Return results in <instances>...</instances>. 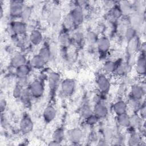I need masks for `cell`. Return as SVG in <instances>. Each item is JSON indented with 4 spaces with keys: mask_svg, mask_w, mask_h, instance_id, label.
I'll use <instances>...</instances> for the list:
<instances>
[{
    "mask_svg": "<svg viewBox=\"0 0 146 146\" xmlns=\"http://www.w3.org/2000/svg\"><path fill=\"white\" fill-rule=\"evenodd\" d=\"M52 140L59 143L62 142L64 137V130L62 128H56L52 133Z\"/></svg>",
    "mask_w": 146,
    "mask_h": 146,
    "instance_id": "cell-23",
    "label": "cell"
},
{
    "mask_svg": "<svg viewBox=\"0 0 146 146\" xmlns=\"http://www.w3.org/2000/svg\"><path fill=\"white\" fill-rule=\"evenodd\" d=\"M29 90L31 96L34 98L42 97L44 92V87L43 82L40 80H35L30 83Z\"/></svg>",
    "mask_w": 146,
    "mask_h": 146,
    "instance_id": "cell-1",
    "label": "cell"
},
{
    "mask_svg": "<svg viewBox=\"0 0 146 146\" xmlns=\"http://www.w3.org/2000/svg\"><path fill=\"white\" fill-rule=\"evenodd\" d=\"M38 55H39L46 62L48 61L51 58V52L50 48H48L47 47H42L39 50Z\"/></svg>",
    "mask_w": 146,
    "mask_h": 146,
    "instance_id": "cell-30",
    "label": "cell"
},
{
    "mask_svg": "<svg viewBox=\"0 0 146 146\" xmlns=\"http://www.w3.org/2000/svg\"><path fill=\"white\" fill-rule=\"evenodd\" d=\"M145 50L141 51V52L139 55L135 64V70L136 73L140 76H143L145 74Z\"/></svg>",
    "mask_w": 146,
    "mask_h": 146,
    "instance_id": "cell-7",
    "label": "cell"
},
{
    "mask_svg": "<svg viewBox=\"0 0 146 146\" xmlns=\"http://www.w3.org/2000/svg\"><path fill=\"white\" fill-rule=\"evenodd\" d=\"M30 71V67L26 64H23L21 66H19L16 68V75L18 78L19 79H24L26 78Z\"/></svg>",
    "mask_w": 146,
    "mask_h": 146,
    "instance_id": "cell-18",
    "label": "cell"
},
{
    "mask_svg": "<svg viewBox=\"0 0 146 146\" xmlns=\"http://www.w3.org/2000/svg\"><path fill=\"white\" fill-rule=\"evenodd\" d=\"M23 8L24 6L22 1H11L9 6V14L13 18L21 17Z\"/></svg>",
    "mask_w": 146,
    "mask_h": 146,
    "instance_id": "cell-4",
    "label": "cell"
},
{
    "mask_svg": "<svg viewBox=\"0 0 146 146\" xmlns=\"http://www.w3.org/2000/svg\"><path fill=\"white\" fill-rule=\"evenodd\" d=\"M48 80L50 89L52 91H55L59 84L60 75L56 72H51L48 75Z\"/></svg>",
    "mask_w": 146,
    "mask_h": 146,
    "instance_id": "cell-15",
    "label": "cell"
},
{
    "mask_svg": "<svg viewBox=\"0 0 146 146\" xmlns=\"http://www.w3.org/2000/svg\"><path fill=\"white\" fill-rule=\"evenodd\" d=\"M128 144L129 145H139L141 141V137L139 132L133 131L130 134L128 139Z\"/></svg>",
    "mask_w": 146,
    "mask_h": 146,
    "instance_id": "cell-22",
    "label": "cell"
},
{
    "mask_svg": "<svg viewBox=\"0 0 146 146\" xmlns=\"http://www.w3.org/2000/svg\"><path fill=\"white\" fill-rule=\"evenodd\" d=\"M29 41L34 45L38 46L42 42L43 36L42 34L38 30H33L31 31L29 37Z\"/></svg>",
    "mask_w": 146,
    "mask_h": 146,
    "instance_id": "cell-16",
    "label": "cell"
},
{
    "mask_svg": "<svg viewBox=\"0 0 146 146\" xmlns=\"http://www.w3.org/2000/svg\"><path fill=\"white\" fill-rule=\"evenodd\" d=\"M139 112V115L140 116V117L142 119H144L145 117V103H142L141 107H140L139 110H138Z\"/></svg>",
    "mask_w": 146,
    "mask_h": 146,
    "instance_id": "cell-40",
    "label": "cell"
},
{
    "mask_svg": "<svg viewBox=\"0 0 146 146\" xmlns=\"http://www.w3.org/2000/svg\"><path fill=\"white\" fill-rule=\"evenodd\" d=\"M23 88L21 85H17L13 89V96L15 99H20Z\"/></svg>",
    "mask_w": 146,
    "mask_h": 146,
    "instance_id": "cell-37",
    "label": "cell"
},
{
    "mask_svg": "<svg viewBox=\"0 0 146 146\" xmlns=\"http://www.w3.org/2000/svg\"><path fill=\"white\" fill-rule=\"evenodd\" d=\"M69 15L72 19L75 26L80 25L83 22L84 14L81 7L76 6L74 7Z\"/></svg>",
    "mask_w": 146,
    "mask_h": 146,
    "instance_id": "cell-9",
    "label": "cell"
},
{
    "mask_svg": "<svg viewBox=\"0 0 146 146\" xmlns=\"http://www.w3.org/2000/svg\"><path fill=\"white\" fill-rule=\"evenodd\" d=\"M127 109V103L122 100L116 101L113 103L112 106V110L116 116L126 113Z\"/></svg>",
    "mask_w": 146,
    "mask_h": 146,
    "instance_id": "cell-14",
    "label": "cell"
},
{
    "mask_svg": "<svg viewBox=\"0 0 146 146\" xmlns=\"http://www.w3.org/2000/svg\"><path fill=\"white\" fill-rule=\"evenodd\" d=\"M139 47V39L137 36L132 40L128 42V50L129 53H133L136 51Z\"/></svg>",
    "mask_w": 146,
    "mask_h": 146,
    "instance_id": "cell-29",
    "label": "cell"
},
{
    "mask_svg": "<svg viewBox=\"0 0 146 146\" xmlns=\"http://www.w3.org/2000/svg\"><path fill=\"white\" fill-rule=\"evenodd\" d=\"M83 132L79 128H74L69 130L67 132V136L69 141L73 143L80 142L83 138Z\"/></svg>",
    "mask_w": 146,
    "mask_h": 146,
    "instance_id": "cell-11",
    "label": "cell"
},
{
    "mask_svg": "<svg viewBox=\"0 0 146 146\" xmlns=\"http://www.w3.org/2000/svg\"><path fill=\"white\" fill-rule=\"evenodd\" d=\"M26 63V58L25 56L21 54L15 55L11 59V65L15 68L25 64Z\"/></svg>",
    "mask_w": 146,
    "mask_h": 146,
    "instance_id": "cell-20",
    "label": "cell"
},
{
    "mask_svg": "<svg viewBox=\"0 0 146 146\" xmlns=\"http://www.w3.org/2000/svg\"><path fill=\"white\" fill-rule=\"evenodd\" d=\"M61 17V13L60 10L57 8L54 9L50 15V22L53 24L57 23Z\"/></svg>",
    "mask_w": 146,
    "mask_h": 146,
    "instance_id": "cell-27",
    "label": "cell"
},
{
    "mask_svg": "<svg viewBox=\"0 0 146 146\" xmlns=\"http://www.w3.org/2000/svg\"><path fill=\"white\" fill-rule=\"evenodd\" d=\"M128 70V65L127 63L125 62H119V63H117L116 70L115 72L117 75L122 76L126 74Z\"/></svg>",
    "mask_w": 146,
    "mask_h": 146,
    "instance_id": "cell-24",
    "label": "cell"
},
{
    "mask_svg": "<svg viewBox=\"0 0 146 146\" xmlns=\"http://www.w3.org/2000/svg\"><path fill=\"white\" fill-rule=\"evenodd\" d=\"M117 63L112 60L106 61L103 65V70L105 74H113L116 70Z\"/></svg>",
    "mask_w": 146,
    "mask_h": 146,
    "instance_id": "cell-21",
    "label": "cell"
},
{
    "mask_svg": "<svg viewBox=\"0 0 146 146\" xmlns=\"http://www.w3.org/2000/svg\"><path fill=\"white\" fill-rule=\"evenodd\" d=\"M50 145H60V143L57 142V141H54V140H52L50 144Z\"/></svg>",
    "mask_w": 146,
    "mask_h": 146,
    "instance_id": "cell-43",
    "label": "cell"
},
{
    "mask_svg": "<svg viewBox=\"0 0 146 146\" xmlns=\"http://www.w3.org/2000/svg\"><path fill=\"white\" fill-rule=\"evenodd\" d=\"M31 98L32 96L29 88H23L21 96L20 98L22 103L26 106L29 105L31 102Z\"/></svg>",
    "mask_w": 146,
    "mask_h": 146,
    "instance_id": "cell-26",
    "label": "cell"
},
{
    "mask_svg": "<svg viewBox=\"0 0 146 146\" xmlns=\"http://www.w3.org/2000/svg\"><path fill=\"white\" fill-rule=\"evenodd\" d=\"M46 61L39 55H35L30 60V66L35 69H40L43 68L46 63Z\"/></svg>",
    "mask_w": 146,
    "mask_h": 146,
    "instance_id": "cell-19",
    "label": "cell"
},
{
    "mask_svg": "<svg viewBox=\"0 0 146 146\" xmlns=\"http://www.w3.org/2000/svg\"><path fill=\"white\" fill-rule=\"evenodd\" d=\"M145 95V87L140 84H134L131 87L130 96L141 100Z\"/></svg>",
    "mask_w": 146,
    "mask_h": 146,
    "instance_id": "cell-10",
    "label": "cell"
},
{
    "mask_svg": "<svg viewBox=\"0 0 146 146\" xmlns=\"http://www.w3.org/2000/svg\"><path fill=\"white\" fill-rule=\"evenodd\" d=\"M10 28L13 33V35H22L26 32V26L25 22L20 21H14L10 24Z\"/></svg>",
    "mask_w": 146,
    "mask_h": 146,
    "instance_id": "cell-5",
    "label": "cell"
},
{
    "mask_svg": "<svg viewBox=\"0 0 146 146\" xmlns=\"http://www.w3.org/2000/svg\"><path fill=\"white\" fill-rule=\"evenodd\" d=\"M56 116V110L55 107L51 105L47 106L43 112V117L45 122L50 123L52 121Z\"/></svg>",
    "mask_w": 146,
    "mask_h": 146,
    "instance_id": "cell-13",
    "label": "cell"
},
{
    "mask_svg": "<svg viewBox=\"0 0 146 146\" xmlns=\"http://www.w3.org/2000/svg\"><path fill=\"white\" fill-rule=\"evenodd\" d=\"M92 109L94 114L99 119L104 118L108 115V107L103 102L95 103Z\"/></svg>",
    "mask_w": 146,
    "mask_h": 146,
    "instance_id": "cell-8",
    "label": "cell"
},
{
    "mask_svg": "<svg viewBox=\"0 0 146 146\" xmlns=\"http://www.w3.org/2000/svg\"><path fill=\"white\" fill-rule=\"evenodd\" d=\"M96 44L98 51L102 54H106L107 52L111 46L110 40L106 36L99 38Z\"/></svg>",
    "mask_w": 146,
    "mask_h": 146,
    "instance_id": "cell-12",
    "label": "cell"
},
{
    "mask_svg": "<svg viewBox=\"0 0 146 146\" xmlns=\"http://www.w3.org/2000/svg\"><path fill=\"white\" fill-rule=\"evenodd\" d=\"M19 128L23 133L30 132L33 128V122L28 115H24L19 122Z\"/></svg>",
    "mask_w": 146,
    "mask_h": 146,
    "instance_id": "cell-6",
    "label": "cell"
},
{
    "mask_svg": "<svg viewBox=\"0 0 146 146\" xmlns=\"http://www.w3.org/2000/svg\"><path fill=\"white\" fill-rule=\"evenodd\" d=\"M59 41L62 46H67L70 42V38L68 34L66 33H62L59 36Z\"/></svg>",
    "mask_w": 146,
    "mask_h": 146,
    "instance_id": "cell-36",
    "label": "cell"
},
{
    "mask_svg": "<svg viewBox=\"0 0 146 146\" xmlns=\"http://www.w3.org/2000/svg\"><path fill=\"white\" fill-rule=\"evenodd\" d=\"M131 117V126L134 129L140 128L142 127V119L139 115L133 114Z\"/></svg>",
    "mask_w": 146,
    "mask_h": 146,
    "instance_id": "cell-25",
    "label": "cell"
},
{
    "mask_svg": "<svg viewBox=\"0 0 146 146\" xmlns=\"http://www.w3.org/2000/svg\"><path fill=\"white\" fill-rule=\"evenodd\" d=\"M125 38L127 40V42L132 40L136 36V30L135 29L132 27H130L127 28L125 31L124 34Z\"/></svg>",
    "mask_w": 146,
    "mask_h": 146,
    "instance_id": "cell-33",
    "label": "cell"
},
{
    "mask_svg": "<svg viewBox=\"0 0 146 146\" xmlns=\"http://www.w3.org/2000/svg\"><path fill=\"white\" fill-rule=\"evenodd\" d=\"M116 120L120 127L128 128L131 126V117L127 112L117 115Z\"/></svg>",
    "mask_w": 146,
    "mask_h": 146,
    "instance_id": "cell-17",
    "label": "cell"
},
{
    "mask_svg": "<svg viewBox=\"0 0 146 146\" xmlns=\"http://www.w3.org/2000/svg\"><path fill=\"white\" fill-rule=\"evenodd\" d=\"M72 38L76 42H80L82 40L83 36L82 34H80V33H76L74 34V35L72 36Z\"/></svg>",
    "mask_w": 146,
    "mask_h": 146,
    "instance_id": "cell-41",
    "label": "cell"
},
{
    "mask_svg": "<svg viewBox=\"0 0 146 146\" xmlns=\"http://www.w3.org/2000/svg\"><path fill=\"white\" fill-rule=\"evenodd\" d=\"M80 114L84 119H86L87 117L94 114L93 109L89 105H85L82 107Z\"/></svg>",
    "mask_w": 146,
    "mask_h": 146,
    "instance_id": "cell-32",
    "label": "cell"
},
{
    "mask_svg": "<svg viewBox=\"0 0 146 146\" xmlns=\"http://www.w3.org/2000/svg\"><path fill=\"white\" fill-rule=\"evenodd\" d=\"M127 104L128 106H129L132 110H139L142 104V103L141 102L140 100H138L137 99L129 96V98L128 99V103H127Z\"/></svg>",
    "mask_w": 146,
    "mask_h": 146,
    "instance_id": "cell-31",
    "label": "cell"
},
{
    "mask_svg": "<svg viewBox=\"0 0 146 146\" xmlns=\"http://www.w3.org/2000/svg\"><path fill=\"white\" fill-rule=\"evenodd\" d=\"M86 39L91 44H96V42L99 39L97 34L94 31H90L86 35Z\"/></svg>",
    "mask_w": 146,
    "mask_h": 146,
    "instance_id": "cell-35",
    "label": "cell"
},
{
    "mask_svg": "<svg viewBox=\"0 0 146 146\" xmlns=\"http://www.w3.org/2000/svg\"><path fill=\"white\" fill-rule=\"evenodd\" d=\"M32 14V10L31 7L29 6H24V8L23 9L22 15H21V19L22 21L25 22L27 21H28Z\"/></svg>",
    "mask_w": 146,
    "mask_h": 146,
    "instance_id": "cell-34",
    "label": "cell"
},
{
    "mask_svg": "<svg viewBox=\"0 0 146 146\" xmlns=\"http://www.w3.org/2000/svg\"><path fill=\"white\" fill-rule=\"evenodd\" d=\"M96 86L102 94L107 93L111 88V82L106 74H101L98 76L96 80Z\"/></svg>",
    "mask_w": 146,
    "mask_h": 146,
    "instance_id": "cell-2",
    "label": "cell"
},
{
    "mask_svg": "<svg viewBox=\"0 0 146 146\" xmlns=\"http://www.w3.org/2000/svg\"><path fill=\"white\" fill-rule=\"evenodd\" d=\"M99 118H98L94 114H92V115H91L90 116L87 117L86 119V121L87 124H88V125L92 126V125H94L98 123V122L99 121Z\"/></svg>",
    "mask_w": 146,
    "mask_h": 146,
    "instance_id": "cell-38",
    "label": "cell"
},
{
    "mask_svg": "<svg viewBox=\"0 0 146 146\" xmlns=\"http://www.w3.org/2000/svg\"><path fill=\"white\" fill-rule=\"evenodd\" d=\"M131 22L132 27L136 29L137 27H139L142 23V16L139 14H133L131 17Z\"/></svg>",
    "mask_w": 146,
    "mask_h": 146,
    "instance_id": "cell-28",
    "label": "cell"
},
{
    "mask_svg": "<svg viewBox=\"0 0 146 146\" xmlns=\"http://www.w3.org/2000/svg\"><path fill=\"white\" fill-rule=\"evenodd\" d=\"M76 82L72 79H65L60 83L61 91L65 96H71L75 91Z\"/></svg>",
    "mask_w": 146,
    "mask_h": 146,
    "instance_id": "cell-3",
    "label": "cell"
},
{
    "mask_svg": "<svg viewBox=\"0 0 146 146\" xmlns=\"http://www.w3.org/2000/svg\"><path fill=\"white\" fill-rule=\"evenodd\" d=\"M6 106H7V103L6 102V100L2 99L0 103V108H1V112H3V111H5L6 108Z\"/></svg>",
    "mask_w": 146,
    "mask_h": 146,
    "instance_id": "cell-42",
    "label": "cell"
},
{
    "mask_svg": "<svg viewBox=\"0 0 146 146\" xmlns=\"http://www.w3.org/2000/svg\"><path fill=\"white\" fill-rule=\"evenodd\" d=\"M120 10L121 12L122 11L123 13H129L131 10V8L129 4L126 2H123L122 4H120Z\"/></svg>",
    "mask_w": 146,
    "mask_h": 146,
    "instance_id": "cell-39",
    "label": "cell"
}]
</instances>
